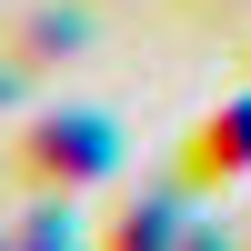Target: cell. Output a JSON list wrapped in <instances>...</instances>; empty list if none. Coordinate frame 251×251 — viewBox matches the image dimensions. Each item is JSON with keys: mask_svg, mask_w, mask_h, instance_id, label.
<instances>
[{"mask_svg": "<svg viewBox=\"0 0 251 251\" xmlns=\"http://www.w3.org/2000/svg\"><path fill=\"white\" fill-rule=\"evenodd\" d=\"M121 161V141H111V121H91V111H60V121H40L30 141H20V171L40 181V191H80V181H100Z\"/></svg>", "mask_w": 251, "mask_h": 251, "instance_id": "obj_1", "label": "cell"}, {"mask_svg": "<svg viewBox=\"0 0 251 251\" xmlns=\"http://www.w3.org/2000/svg\"><path fill=\"white\" fill-rule=\"evenodd\" d=\"M251 171V91L231 100V111H211L191 131V151H181V181H191V191H211V181H241Z\"/></svg>", "mask_w": 251, "mask_h": 251, "instance_id": "obj_2", "label": "cell"}, {"mask_svg": "<svg viewBox=\"0 0 251 251\" xmlns=\"http://www.w3.org/2000/svg\"><path fill=\"white\" fill-rule=\"evenodd\" d=\"M171 241H181L171 201H141V211H121V231H111V251H171Z\"/></svg>", "mask_w": 251, "mask_h": 251, "instance_id": "obj_3", "label": "cell"}]
</instances>
